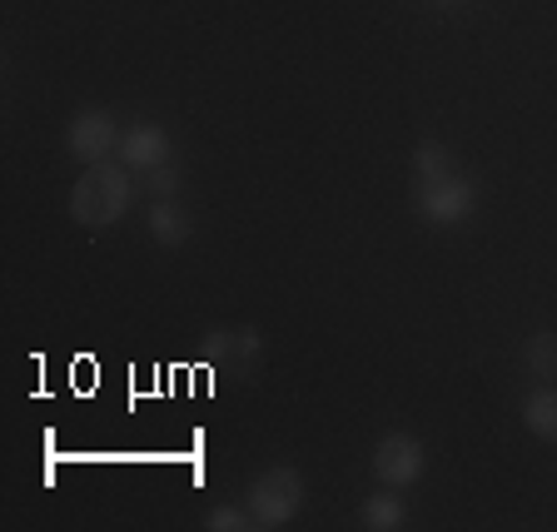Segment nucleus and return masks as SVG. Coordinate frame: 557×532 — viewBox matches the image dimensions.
Here are the masks:
<instances>
[{
  "instance_id": "nucleus-9",
  "label": "nucleus",
  "mask_w": 557,
  "mask_h": 532,
  "mask_svg": "<svg viewBox=\"0 0 557 532\" xmlns=\"http://www.w3.org/2000/svg\"><path fill=\"white\" fill-rule=\"evenodd\" d=\"M359 522L369 532H398L408 522V508L404 498H398V487H383V493H373V498H363V512Z\"/></svg>"
},
{
  "instance_id": "nucleus-14",
  "label": "nucleus",
  "mask_w": 557,
  "mask_h": 532,
  "mask_svg": "<svg viewBox=\"0 0 557 532\" xmlns=\"http://www.w3.org/2000/svg\"><path fill=\"white\" fill-rule=\"evenodd\" d=\"M205 528L209 532H244V528H255V518H249V508H230V503H224V508H214L205 518Z\"/></svg>"
},
{
  "instance_id": "nucleus-3",
  "label": "nucleus",
  "mask_w": 557,
  "mask_h": 532,
  "mask_svg": "<svg viewBox=\"0 0 557 532\" xmlns=\"http://www.w3.org/2000/svg\"><path fill=\"white\" fill-rule=\"evenodd\" d=\"M413 205L429 224H458L478 209V189L463 174H443V180H418L413 185Z\"/></svg>"
},
{
  "instance_id": "nucleus-1",
  "label": "nucleus",
  "mask_w": 557,
  "mask_h": 532,
  "mask_svg": "<svg viewBox=\"0 0 557 532\" xmlns=\"http://www.w3.org/2000/svg\"><path fill=\"white\" fill-rule=\"evenodd\" d=\"M135 205V180H129V164L100 160L85 164V174L70 189V220L85 224V230H110L120 224Z\"/></svg>"
},
{
  "instance_id": "nucleus-5",
  "label": "nucleus",
  "mask_w": 557,
  "mask_h": 532,
  "mask_svg": "<svg viewBox=\"0 0 557 532\" xmlns=\"http://www.w3.org/2000/svg\"><path fill=\"white\" fill-rule=\"evenodd\" d=\"M120 120L110 115V110H81V115L70 120V129H65V145H70V154L75 160H85V164H100V160H110V154L120 150Z\"/></svg>"
},
{
  "instance_id": "nucleus-12",
  "label": "nucleus",
  "mask_w": 557,
  "mask_h": 532,
  "mask_svg": "<svg viewBox=\"0 0 557 532\" xmlns=\"http://www.w3.org/2000/svg\"><path fill=\"white\" fill-rule=\"evenodd\" d=\"M413 170H418V180H443V174H453V160L438 139H423L413 150Z\"/></svg>"
},
{
  "instance_id": "nucleus-13",
  "label": "nucleus",
  "mask_w": 557,
  "mask_h": 532,
  "mask_svg": "<svg viewBox=\"0 0 557 532\" xmlns=\"http://www.w3.org/2000/svg\"><path fill=\"white\" fill-rule=\"evenodd\" d=\"M145 189H150L154 199H174V195H180V170H174V160L145 170Z\"/></svg>"
},
{
  "instance_id": "nucleus-11",
  "label": "nucleus",
  "mask_w": 557,
  "mask_h": 532,
  "mask_svg": "<svg viewBox=\"0 0 557 532\" xmlns=\"http://www.w3.org/2000/svg\"><path fill=\"white\" fill-rule=\"evenodd\" d=\"M522 359H528L533 379L557 383V334H553V329H543V334L528 338V344H522Z\"/></svg>"
},
{
  "instance_id": "nucleus-6",
  "label": "nucleus",
  "mask_w": 557,
  "mask_h": 532,
  "mask_svg": "<svg viewBox=\"0 0 557 532\" xmlns=\"http://www.w3.org/2000/svg\"><path fill=\"white\" fill-rule=\"evenodd\" d=\"M199 354H205V363H230V369H255V359L264 354V338H259V329H214V334H205V344H199Z\"/></svg>"
},
{
  "instance_id": "nucleus-2",
  "label": "nucleus",
  "mask_w": 557,
  "mask_h": 532,
  "mask_svg": "<svg viewBox=\"0 0 557 532\" xmlns=\"http://www.w3.org/2000/svg\"><path fill=\"white\" fill-rule=\"evenodd\" d=\"M304 508V478L294 468H269V473L255 478L249 487V518L255 528L274 532V528H289Z\"/></svg>"
},
{
  "instance_id": "nucleus-8",
  "label": "nucleus",
  "mask_w": 557,
  "mask_h": 532,
  "mask_svg": "<svg viewBox=\"0 0 557 532\" xmlns=\"http://www.w3.org/2000/svg\"><path fill=\"white\" fill-rule=\"evenodd\" d=\"M150 234L164 244V249H180V244L195 234V220L180 209V199H154L150 205Z\"/></svg>"
},
{
  "instance_id": "nucleus-7",
  "label": "nucleus",
  "mask_w": 557,
  "mask_h": 532,
  "mask_svg": "<svg viewBox=\"0 0 557 532\" xmlns=\"http://www.w3.org/2000/svg\"><path fill=\"white\" fill-rule=\"evenodd\" d=\"M120 164H129V170H154V164L170 160V135H164L160 125H150V120H139V125H129L125 135H120Z\"/></svg>"
},
{
  "instance_id": "nucleus-10",
  "label": "nucleus",
  "mask_w": 557,
  "mask_h": 532,
  "mask_svg": "<svg viewBox=\"0 0 557 532\" xmlns=\"http://www.w3.org/2000/svg\"><path fill=\"white\" fill-rule=\"evenodd\" d=\"M522 429L543 443H557V388H537L522 398Z\"/></svg>"
},
{
  "instance_id": "nucleus-4",
  "label": "nucleus",
  "mask_w": 557,
  "mask_h": 532,
  "mask_svg": "<svg viewBox=\"0 0 557 532\" xmlns=\"http://www.w3.org/2000/svg\"><path fill=\"white\" fill-rule=\"evenodd\" d=\"M429 468V453L413 433H383L379 448H373V478L383 487H413Z\"/></svg>"
},
{
  "instance_id": "nucleus-15",
  "label": "nucleus",
  "mask_w": 557,
  "mask_h": 532,
  "mask_svg": "<svg viewBox=\"0 0 557 532\" xmlns=\"http://www.w3.org/2000/svg\"><path fill=\"white\" fill-rule=\"evenodd\" d=\"M443 5H453V0H443Z\"/></svg>"
}]
</instances>
